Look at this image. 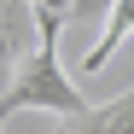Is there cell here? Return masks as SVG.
<instances>
[{"mask_svg": "<svg viewBox=\"0 0 134 134\" xmlns=\"http://www.w3.org/2000/svg\"><path fill=\"white\" fill-rule=\"evenodd\" d=\"M18 111H53V117L64 122H76L87 117V105L82 99V87L64 76V64H58V35L53 29H35V47L24 53V70H18V82L6 87V99H0V117H18Z\"/></svg>", "mask_w": 134, "mask_h": 134, "instance_id": "obj_1", "label": "cell"}, {"mask_svg": "<svg viewBox=\"0 0 134 134\" xmlns=\"http://www.w3.org/2000/svg\"><path fill=\"white\" fill-rule=\"evenodd\" d=\"M122 41H134V0H117V6H111V18H105L99 35H93V47L82 53V76H99L105 64L117 58Z\"/></svg>", "mask_w": 134, "mask_h": 134, "instance_id": "obj_2", "label": "cell"}, {"mask_svg": "<svg viewBox=\"0 0 134 134\" xmlns=\"http://www.w3.org/2000/svg\"><path fill=\"white\" fill-rule=\"evenodd\" d=\"M29 6V18H35V29H53V35H64L76 24V6L82 0H24Z\"/></svg>", "mask_w": 134, "mask_h": 134, "instance_id": "obj_3", "label": "cell"}, {"mask_svg": "<svg viewBox=\"0 0 134 134\" xmlns=\"http://www.w3.org/2000/svg\"><path fill=\"white\" fill-rule=\"evenodd\" d=\"M24 53L29 47H18V29L0 18V99H6V87L18 82V70H24Z\"/></svg>", "mask_w": 134, "mask_h": 134, "instance_id": "obj_4", "label": "cell"}, {"mask_svg": "<svg viewBox=\"0 0 134 134\" xmlns=\"http://www.w3.org/2000/svg\"><path fill=\"white\" fill-rule=\"evenodd\" d=\"M64 134H105V105H93V111L76 117V122H64Z\"/></svg>", "mask_w": 134, "mask_h": 134, "instance_id": "obj_5", "label": "cell"}, {"mask_svg": "<svg viewBox=\"0 0 134 134\" xmlns=\"http://www.w3.org/2000/svg\"><path fill=\"white\" fill-rule=\"evenodd\" d=\"M0 134H6V117H0Z\"/></svg>", "mask_w": 134, "mask_h": 134, "instance_id": "obj_6", "label": "cell"}]
</instances>
